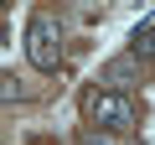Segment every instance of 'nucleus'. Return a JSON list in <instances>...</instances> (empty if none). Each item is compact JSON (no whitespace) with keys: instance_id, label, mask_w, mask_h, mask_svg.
Returning a JSON list of instances; mask_svg holds the SVG:
<instances>
[{"instance_id":"obj_1","label":"nucleus","mask_w":155,"mask_h":145,"mask_svg":"<svg viewBox=\"0 0 155 145\" xmlns=\"http://www.w3.org/2000/svg\"><path fill=\"white\" fill-rule=\"evenodd\" d=\"M83 114L98 124V130H134L140 124V109H134V99L129 93H114V88H93L88 99H83Z\"/></svg>"},{"instance_id":"obj_2","label":"nucleus","mask_w":155,"mask_h":145,"mask_svg":"<svg viewBox=\"0 0 155 145\" xmlns=\"http://www.w3.org/2000/svg\"><path fill=\"white\" fill-rule=\"evenodd\" d=\"M26 57H31L36 72H57V62H62V31H57V21L41 16V11L26 21Z\"/></svg>"},{"instance_id":"obj_3","label":"nucleus","mask_w":155,"mask_h":145,"mask_svg":"<svg viewBox=\"0 0 155 145\" xmlns=\"http://www.w3.org/2000/svg\"><path fill=\"white\" fill-rule=\"evenodd\" d=\"M140 57H114V62H104V72H98V78L114 88V93H129V83L140 78V67H134Z\"/></svg>"},{"instance_id":"obj_4","label":"nucleus","mask_w":155,"mask_h":145,"mask_svg":"<svg viewBox=\"0 0 155 145\" xmlns=\"http://www.w3.org/2000/svg\"><path fill=\"white\" fill-rule=\"evenodd\" d=\"M129 57H155V26H140L129 36Z\"/></svg>"}]
</instances>
